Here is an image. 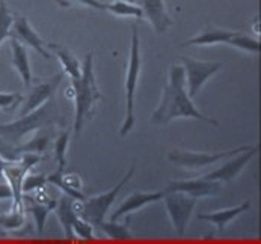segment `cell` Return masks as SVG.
<instances>
[{
    "instance_id": "9a60e30c",
    "label": "cell",
    "mask_w": 261,
    "mask_h": 244,
    "mask_svg": "<svg viewBox=\"0 0 261 244\" xmlns=\"http://www.w3.org/2000/svg\"><path fill=\"white\" fill-rule=\"evenodd\" d=\"M163 193L165 192H135V193H132L128 198H125V201L111 215V220L118 222L121 217H127L128 214L144 208L145 205L162 201Z\"/></svg>"
},
{
    "instance_id": "cb8c5ba5",
    "label": "cell",
    "mask_w": 261,
    "mask_h": 244,
    "mask_svg": "<svg viewBox=\"0 0 261 244\" xmlns=\"http://www.w3.org/2000/svg\"><path fill=\"white\" fill-rule=\"evenodd\" d=\"M28 209L32 212L34 219H35V226H37L38 235L42 234L44 231V226H45V222H47V217L50 214V211H53L55 207L53 205H45V204H39L35 199H31L29 204H28Z\"/></svg>"
},
{
    "instance_id": "83f0119b",
    "label": "cell",
    "mask_w": 261,
    "mask_h": 244,
    "mask_svg": "<svg viewBox=\"0 0 261 244\" xmlns=\"http://www.w3.org/2000/svg\"><path fill=\"white\" fill-rule=\"evenodd\" d=\"M24 225V215L21 211H15L12 209L8 214H3L0 217V226L6 231H15L18 228H21Z\"/></svg>"
},
{
    "instance_id": "8d00e7d4",
    "label": "cell",
    "mask_w": 261,
    "mask_h": 244,
    "mask_svg": "<svg viewBox=\"0 0 261 244\" xmlns=\"http://www.w3.org/2000/svg\"><path fill=\"white\" fill-rule=\"evenodd\" d=\"M121 2H128V3H136L138 0H121Z\"/></svg>"
},
{
    "instance_id": "4fadbf2b",
    "label": "cell",
    "mask_w": 261,
    "mask_h": 244,
    "mask_svg": "<svg viewBox=\"0 0 261 244\" xmlns=\"http://www.w3.org/2000/svg\"><path fill=\"white\" fill-rule=\"evenodd\" d=\"M62 78H64V72H59L55 77H50V78L44 80L42 83H38L37 86H34L31 89L28 98L23 103L21 115H26V113L35 110L39 105L44 104L45 101H48L51 97H55V92H56L58 86L61 85Z\"/></svg>"
},
{
    "instance_id": "603a6c76",
    "label": "cell",
    "mask_w": 261,
    "mask_h": 244,
    "mask_svg": "<svg viewBox=\"0 0 261 244\" xmlns=\"http://www.w3.org/2000/svg\"><path fill=\"white\" fill-rule=\"evenodd\" d=\"M228 45L236 47L243 51H248V53H252V55H258L261 50V44L258 39L246 35V34H242V32H236L232 38L228 41Z\"/></svg>"
},
{
    "instance_id": "f546056e",
    "label": "cell",
    "mask_w": 261,
    "mask_h": 244,
    "mask_svg": "<svg viewBox=\"0 0 261 244\" xmlns=\"http://www.w3.org/2000/svg\"><path fill=\"white\" fill-rule=\"evenodd\" d=\"M47 184V175H37V174H28L24 175L23 182H21V192L23 195L31 193L34 190L42 188Z\"/></svg>"
},
{
    "instance_id": "5b68a950",
    "label": "cell",
    "mask_w": 261,
    "mask_h": 244,
    "mask_svg": "<svg viewBox=\"0 0 261 244\" xmlns=\"http://www.w3.org/2000/svg\"><path fill=\"white\" fill-rule=\"evenodd\" d=\"M135 171H136V165L133 163V165L130 166V169L127 171V174L122 176V179H121L115 187H112L111 190H108V192H105V193H100V195H97V196H92V198H89V199L85 198L83 201H77V199H75V202L73 201V208H74L75 214H77L79 217L88 220L91 225L98 226V225L105 220L108 211L111 209V207L113 205V202H115V199L118 198L121 188H122V187L132 179V176L135 175Z\"/></svg>"
},
{
    "instance_id": "3957f363",
    "label": "cell",
    "mask_w": 261,
    "mask_h": 244,
    "mask_svg": "<svg viewBox=\"0 0 261 244\" xmlns=\"http://www.w3.org/2000/svg\"><path fill=\"white\" fill-rule=\"evenodd\" d=\"M59 109L56 105L55 97H51L48 101H45L38 109L21 115L20 119L8 124H0V138L9 145H17L20 143L24 136H28L32 131L41 130L42 127L56 124L59 121Z\"/></svg>"
},
{
    "instance_id": "30bf717a",
    "label": "cell",
    "mask_w": 261,
    "mask_h": 244,
    "mask_svg": "<svg viewBox=\"0 0 261 244\" xmlns=\"http://www.w3.org/2000/svg\"><path fill=\"white\" fill-rule=\"evenodd\" d=\"M257 152H258V146L254 145L249 149L242 151V152L224 160L225 163L221 168H218L216 171H213L210 174L204 175V178L210 179V181H219V182L228 184L240 175V172L245 169V166L251 161V158H254L257 155Z\"/></svg>"
},
{
    "instance_id": "9c48e42d",
    "label": "cell",
    "mask_w": 261,
    "mask_h": 244,
    "mask_svg": "<svg viewBox=\"0 0 261 244\" xmlns=\"http://www.w3.org/2000/svg\"><path fill=\"white\" fill-rule=\"evenodd\" d=\"M183 70H185V77H186V88L187 94L190 98H195L198 92L202 89L205 82L215 75L218 71L222 70L221 62H204V61H193L190 58L183 56Z\"/></svg>"
},
{
    "instance_id": "d590c367",
    "label": "cell",
    "mask_w": 261,
    "mask_h": 244,
    "mask_svg": "<svg viewBox=\"0 0 261 244\" xmlns=\"http://www.w3.org/2000/svg\"><path fill=\"white\" fill-rule=\"evenodd\" d=\"M5 165H6V160L0 155V178H3V169H5Z\"/></svg>"
},
{
    "instance_id": "ac0fdd59",
    "label": "cell",
    "mask_w": 261,
    "mask_h": 244,
    "mask_svg": "<svg viewBox=\"0 0 261 244\" xmlns=\"http://www.w3.org/2000/svg\"><path fill=\"white\" fill-rule=\"evenodd\" d=\"M11 50H12V64H14V68L17 70L18 75L21 77L23 85L26 88H31V83H32V70H31V62H29V55H28L26 45L12 38V41H11Z\"/></svg>"
},
{
    "instance_id": "7c38bea8",
    "label": "cell",
    "mask_w": 261,
    "mask_h": 244,
    "mask_svg": "<svg viewBox=\"0 0 261 244\" xmlns=\"http://www.w3.org/2000/svg\"><path fill=\"white\" fill-rule=\"evenodd\" d=\"M11 38L20 41L21 44H24L26 47L34 48L37 53H39L42 58L50 59V51L47 50V44L44 42V39L38 35L34 31V28L31 26V23L28 21L26 17H18L12 20V26H11Z\"/></svg>"
},
{
    "instance_id": "1f68e13d",
    "label": "cell",
    "mask_w": 261,
    "mask_h": 244,
    "mask_svg": "<svg viewBox=\"0 0 261 244\" xmlns=\"http://www.w3.org/2000/svg\"><path fill=\"white\" fill-rule=\"evenodd\" d=\"M55 2L62 8H70L73 5H82V6L92 8L97 11H106V6H108V3H103L100 0H55Z\"/></svg>"
},
{
    "instance_id": "7402d4cb",
    "label": "cell",
    "mask_w": 261,
    "mask_h": 244,
    "mask_svg": "<svg viewBox=\"0 0 261 244\" xmlns=\"http://www.w3.org/2000/svg\"><path fill=\"white\" fill-rule=\"evenodd\" d=\"M106 11H109L111 14L116 15V17H133L138 20L144 18V12H142L141 6L135 5V3H128V2L115 0L113 3H108Z\"/></svg>"
},
{
    "instance_id": "277c9868",
    "label": "cell",
    "mask_w": 261,
    "mask_h": 244,
    "mask_svg": "<svg viewBox=\"0 0 261 244\" xmlns=\"http://www.w3.org/2000/svg\"><path fill=\"white\" fill-rule=\"evenodd\" d=\"M141 48H139V32L138 26H132V45H130V56H128V64L125 71V118L122 121L119 134L127 136L132 128L135 127V97H136V89H138V82H139V74H141Z\"/></svg>"
},
{
    "instance_id": "52a82bcc",
    "label": "cell",
    "mask_w": 261,
    "mask_h": 244,
    "mask_svg": "<svg viewBox=\"0 0 261 244\" xmlns=\"http://www.w3.org/2000/svg\"><path fill=\"white\" fill-rule=\"evenodd\" d=\"M42 157L39 154H34V152H23L21 158L14 160V161H8L5 165L3 169V178L6 179V184L11 187L12 192V209L15 211H21L24 209V204H23V192H21V182L23 178L28 172H31V169L37 165L38 161Z\"/></svg>"
},
{
    "instance_id": "4dcf8cb0",
    "label": "cell",
    "mask_w": 261,
    "mask_h": 244,
    "mask_svg": "<svg viewBox=\"0 0 261 244\" xmlns=\"http://www.w3.org/2000/svg\"><path fill=\"white\" fill-rule=\"evenodd\" d=\"M73 234H74V237H79L82 240H94L95 238L92 225L82 217H77L73 222Z\"/></svg>"
},
{
    "instance_id": "8992f818",
    "label": "cell",
    "mask_w": 261,
    "mask_h": 244,
    "mask_svg": "<svg viewBox=\"0 0 261 244\" xmlns=\"http://www.w3.org/2000/svg\"><path fill=\"white\" fill-rule=\"evenodd\" d=\"M249 148L251 145H245V146H239L229 151H221V152H195L189 149H172L168 154V160L180 168H185L187 171H199V169L218 165Z\"/></svg>"
},
{
    "instance_id": "7a4b0ae2",
    "label": "cell",
    "mask_w": 261,
    "mask_h": 244,
    "mask_svg": "<svg viewBox=\"0 0 261 244\" xmlns=\"http://www.w3.org/2000/svg\"><path fill=\"white\" fill-rule=\"evenodd\" d=\"M73 100H74V136H79L85 124L92 118L95 103L103 98L94 72V55L88 53L82 64L80 77L71 78Z\"/></svg>"
},
{
    "instance_id": "e575fe53",
    "label": "cell",
    "mask_w": 261,
    "mask_h": 244,
    "mask_svg": "<svg viewBox=\"0 0 261 244\" xmlns=\"http://www.w3.org/2000/svg\"><path fill=\"white\" fill-rule=\"evenodd\" d=\"M5 199H12L11 187L6 182L5 184H0V201H5Z\"/></svg>"
},
{
    "instance_id": "e0dca14e",
    "label": "cell",
    "mask_w": 261,
    "mask_h": 244,
    "mask_svg": "<svg viewBox=\"0 0 261 244\" xmlns=\"http://www.w3.org/2000/svg\"><path fill=\"white\" fill-rule=\"evenodd\" d=\"M249 208H251V202L245 201V202H242V204L237 205V207L218 209V211H213V212H202V214H198V219H199V220H205V222L215 225L216 229H218L219 232H224L225 228H226L237 215H240L242 212L248 211Z\"/></svg>"
},
{
    "instance_id": "4316f807",
    "label": "cell",
    "mask_w": 261,
    "mask_h": 244,
    "mask_svg": "<svg viewBox=\"0 0 261 244\" xmlns=\"http://www.w3.org/2000/svg\"><path fill=\"white\" fill-rule=\"evenodd\" d=\"M98 228L112 240H130L132 238V232L127 229V226H122V225H118L116 222H101L98 225Z\"/></svg>"
},
{
    "instance_id": "ba28073f",
    "label": "cell",
    "mask_w": 261,
    "mask_h": 244,
    "mask_svg": "<svg viewBox=\"0 0 261 244\" xmlns=\"http://www.w3.org/2000/svg\"><path fill=\"white\" fill-rule=\"evenodd\" d=\"M162 201L165 202V207L175 234L178 237H183L198 199L180 192H165Z\"/></svg>"
},
{
    "instance_id": "d6a6232c",
    "label": "cell",
    "mask_w": 261,
    "mask_h": 244,
    "mask_svg": "<svg viewBox=\"0 0 261 244\" xmlns=\"http://www.w3.org/2000/svg\"><path fill=\"white\" fill-rule=\"evenodd\" d=\"M23 103V97L17 92H0V110L9 112Z\"/></svg>"
},
{
    "instance_id": "6da1fadb",
    "label": "cell",
    "mask_w": 261,
    "mask_h": 244,
    "mask_svg": "<svg viewBox=\"0 0 261 244\" xmlns=\"http://www.w3.org/2000/svg\"><path fill=\"white\" fill-rule=\"evenodd\" d=\"M187 118V119H198L207 122L213 127H218L219 122L210 116L201 113L189 97L186 88V77L185 70L180 65H172L169 70L168 82L163 86L162 100L155 110L151 115V122L155 125L169 124L174 119Z\"/></svg>"
},
{
    "instance_id": "5bb4252c",
    "label": "cell",
    "mask_w": 261,
    "mask_h": 244,
    "mask_svg": "<svg viewBox=\"0 0 261 244\" xmlns=\"http://www.w3.org/2000/svg\"><path fill=\"white\" fill-rule=\"evenodd\" d=\"M136 3H139L144 12V18L148 20L149 24L159 35L165 34L174 24V20L166 12L163 0H138Z\"/></svg>"
},
{
    "instance_id": "d6986e66",
    "label": "cell",
    "mask_w": 261,
    "mask_h": 244,
    "mask_svg": "<svg viewBox=\"0 0 261 244\" xmlns=\"http://www.w3.org/2000/svg\"><path fill=\"white\" fill-rule=\"evenodd\" d=\"M236 32L234 31H225L219 28H205L201 34L185 41L181 45L190 47V45H216V44H228V41L232 38Z\"/></svg>"
},
{
    "instance_id": "484cf974",
    "label": "cell",
    "mask_w": 261,
    "mask_h": 244,
    "mask_svg": "<svg viewBox=\"0 0 261 244\" xmlns=\"http://www.w3.org/2000/svg\"><path fill=\"white\" fill-rule=\"evenodd\" d=\"M68 143H70V133L68 131H62L58 139L55 140V160L58 163V169L65 171L67 166V149H68Z\"/></svg>"
},
{
    "instance_id": "f1b7e54d",
    "label": "cell",
    "mask_w": 261,
    "mask_h": 244,
    "mask_svg": "<svg viewBox=\"0 0 261 244\" xmlns=\"http://www.w3.org/2000/svg\"><path fill=\"white\" fill-rule=\"evenodd\" d=\"M12 15L5 3V0H0V45L2 42L11 36V26H12Z\"/></svg>"
},
{
    "instance_id": "44dd1931",
    "label": "cell",
    "mask_w": 261,
    "mask_h": 244,
    "mask_svg": "<svg viewBox=\"0 0 261 244\" xmlns=\"http://www.w3.org/2000/svg\"><path fill=\"white\" fill-rule=\"evenodd\" d=\"M47 47H50L53 51H55V55H56V58L59 59V62H61V65H62V68H64V72L70 77V78H77V77H80V71H82V65L79 64V61L75 59L74 56L67 50V48H64V47H61V45H53V44H47Z\"/></svg>"
},
{
    "instance_id": "d4e9b609",
    "label": "cell",
    "mask_w": 261,
    "mask_h": 244,
    "mask_svg": "<svg viewBox=\"0 0 261 244\" xmlns=\"http://www.w3.org/2000/svg\"><path fill=\"white\" fill-rule=\"evenodd\" d=\"M48 142H50V136L47 133L38 131V134L32 140L15 146V151H17V154H20V152H34V154L41 155L42 152H45V149L48 146Z\"/></svg>"
},
{
    "instance_id": "2e32d148",
    "label": "cell",
    "mask_w": 261,
    "mask_h": 244,
    "mask_svg": "<svg viewBox=\"0 0 261 244\" xmlns=\"http://www.w3.org/2000/svg\"><path fill=\"white\" fill-rule=\"evenodd\" d=\"M47 184H53L55 187L61 188L64 192V195L77 199V201H83L85 195L82 193V182L79 175H67L65 171L56 169L55 172L47 175Z\"/></svg>"
},
{
    "instance_id": "ffe728a7",
    "label": "cell",
    "mask_w": 261,
    "mask_h": 244,
    "mask_svg": "<svg viewBox=\"0 0 261 244\" xmlns=\"http://www.w3.org/2000/svg\"><path fill=\"white\" fill-rule=\"evenodd\" d=\"M73 198L67 196V195H62V198L56 202V207H55V212H56V217L64 229V234L67 238H74V234H73V222L79 217L75 214L74 208H73Z\"/></svg>"
},
{
    "instance_id": "836d02e7",
    "label": "cell",
    "mask_w": 261,
    "mask_h": 244,
    "mask_svg": "<svg viewBox=\"0 0 261 244\" xmlns=\"http://www.w3.org/2000/svg\"><path fill=\"white\" fill-rule=\"evenodd\" d=\"M0 155L5 160H8V161H14V160H18L20 158L18 154H17V151H15V146L6 143L2 138H0Z\"/></svg>"
},
{
    "instance_id": "8fae6325",
    "label": "cell",
    "mask_w": 261,
    "mask_h": 244,
    "mask_svg": "<svg viewBox=\"0 0 261 244\" xmlns=\"http://www.w3.org/2000/svg\"><path fill=\"white\" fill-rule=\"evenodd\" d=\"M222 182L219 181H210L202 178H195V179H180V181H172L166 187V192H180L186 193L192 198H207V196H215L221 192Z\"/></svg>"
}]
</instances>
